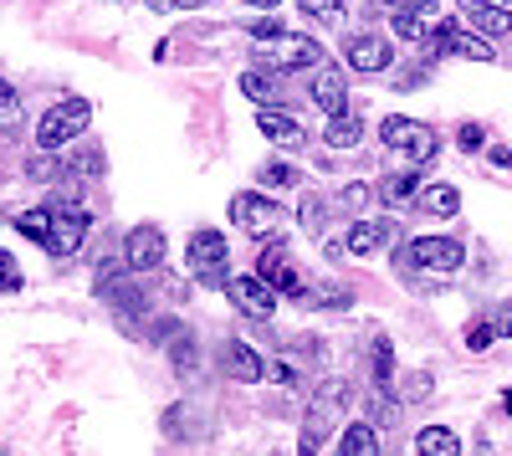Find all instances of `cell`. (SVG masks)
<instances>
[{
	"mask_svg": "<svg viewBox=\"0 0 512 456\" xmlns=\"http://www.w3.org/2000/svg\"><path fill=\"white\" fill-rule=\"evenodd\" d=\"M379 139H384L390 154L405 159V170H420V164H431L441 154V134L431 129V123H415V118H400V113L379 123Z\"/></svg>",
	"mask_w": 512,
	"mask_h": 456,
	"instance_id": "cell-1",
	"label": "cell"
},
{
	"mask_svg": "<svg viewBox=\"0 0 512 456\" xmlns=\"http://www.w3.org/2000/svg\"><path fill=\"white\" fill-rule=\"evenodd\" d=\"M466 262V246L456 236H415L410 246L395 252V267L405 272H431V277H451Z\"/></svg>",
	"mask_w": 512,
	"mask_h": 456,
	"instance_id": "cell-2",
	"label": "cell"
},
{
	"mask_svg": "<svg viewBox=\"0 0 512 456\" xmlns=\"http://www.w3.org/2000/svg\"><path fill=\"white\" fill-rule=\"evenodd\" d=\"M185 262H190V277L200 287H226V277H231V246H226L221 231L200 226L190 236V246H185Z\"/></svg>",
	"mask_w": 512,
	"mask_h": 456,
	"instance_id": "cell-3",
	"label": "cell"
},
{
	"mask_svg": "<svg viewBox=\"0 0 512 456\" xmlns=\"http://www.w3.org/2000/svg\"><path fill=\"white\" fill-rule=\"evenodd\" d=\"M88 123H93V103H88V98H67V103H57V108L41 113V123H36V149L57 154V149H67L82 129H88Z\"/></svg>",
	"mask_w": 512,
	"mask_h": 456,
	"instance_id": "cell-4",
	"label": "cell"
},
{
	"mask_svg": "<svg viewBox=\"0 0 512 456\" xmlns=\"http://www.w3.org/2000/svg\"><path fill=\"white\" fill-rule=\"evenodd\" d=\"M256 62H267V67H277V72H303V67H318V62H328V57H323V47H318L313 36L282 31V36H272V41H256Z\"/></svg>",
	"mask_w": 512,
	"mask_h": 456,
	"instance_id": "cell-5",
	"label": "cell"
},
{
	"mask_svg": "<svg viewBox=\"0 0 512 456\" xmlns=\"http://www.w3.org/2000/svg\"><path fill=\"white\" fill-rule=\"evenodd\" d=\"M425 47H431V57H466V62H492V41L477 36L472 26L461 21H436L431 31H425Z\"/></svg>",
	"mask_w": 512,
	"mask_h": 456,
	"instance_id": "cell-6",
	"label": "cell"
},
{
	"mask_svg": "<svg viewBox=\"0 0 512 456\" xmlns=\"http://www.w3.org/2000/svg\"><path fill=\"white\" fill-rule=\"evenodd\" d=\"M231 221H236V231H241V236H272V231H282L287 211H282V205H277L272 195L241 190V195H231Z\"/></svg>",
	"mask_w": 512,
	"mask_h": 456,
	"instance_id": "cell-7",
	"label": "cell"
},
{
	"mask_svg": "<svg viewBox=\"0 0 512 456\" xmlns=\"http://www.w3.org/2000/svg\"><path fill=\"white\" fill-rule=\"evenodd\" d=\"M93 231V216L82 205H52V236H47V252L52 257H72L82 252V241Z\"/></svg>",
	"mask_w": 512,
	"mask_h": 456,
	"instance_id": "cell-8",
	"label": "cell"
},
{
	"mask_svg": "<svg viewBox=\"0 0 512 456\" xmlns=\"http://www.w3.org/2000/svg\"><path fill=\"white\" fill-rule=\"evenodd\" d=\"M256 277H262L272 293H303V272H297V262H292V252H287V241H272V246H262V257H256Z\"/></svg>",
	"mask_w": 512,
	"mask_h": 456,
	"instance_id": "cell-9",
	"label": "cell"
},
{
	"mask_svg": "<svg viewBox=\"0 0 512 456\" xmlns=\"http://www.w3.org/2000/svg\"><path fill=\"white\" fill-rule=\"evenodd\" d=\"M344 62H349L354 72H384V67L395 62V41L379 36V31H354V36L344 41Z\"/></svg>",
	"mask_w": 512,
	"mask_h": 456,
	"instance_id": "cell-10",
	"label": "cell"
},
{
	"mask_svg": "<svg viewBox=\"0 0 512 456\" xmlns=\"http://www.w3.org/2000/svg\"><path fill=\"white\" fill-rule=\"evenodd\" d=\"M226 298L246 313V318H272L277 308V293L256 277V272H241V277H226Z\"/></svg>",
	"mask_w": 512,
	"mask_h": 456,
	"instance_id": "cell-11",
	"label": "cell"
},
{
	"mask_svg": "<svg viewBox=\"0 0 512 456\" xmlns=\"http://www.w3.org/2000/svg\"><path fill=\"white\" fill-rule=\"evenodd\" d=\"M461 21L472 26L477 36H487V41L512 36V11L497 6V0H461Z\"/></svg>",
	"mask_w": 512,
	"mask_h": 456,
	"instance_id": "cell-12",
	"label": "cell"
},
{
	"mask_svg": "<svg viewBox=\"0 0 512 456\" xmlns=\"http://www.w3.org/2000/svg\"><path fill=\"white\" fill-rule=\"evenodd\" d=\"M313 103H318V113H328V118L349 113V77L338 72L333 62H318V72H313Z\"/></svg>",
	"mask_w": 512,
	"mask_h": 456,
	"instance_id": "cell-13",
	"label": "cell"
},
{
	"mask_svg": "<svg viewBox=\"0 0 512 456\" xmlns=\"http://www.w3.org/2000/svg\"><path fill=\"white\" fill-rule=\"evenodd\" d=\"M164 267V231L134 226L128 231V272H159Z\"/></svg>",
	"mask_w": 512,
	"mask_h": 456,
	"instance_id": "cell-14",
	"label": "cell"
},
{
	"mask_svg": "<svg viewBox=\"0 0 512 456\" xmlns=\"http://www.w3.org/2000/svg\"><path fill=\"white\" fill-rule=\"evenodd\" d=\"M390 241H395V221H354V226H349V241H344V252L374 257V252H384Z\"/></svg>",
	"mask_w": 512,
	"mask_h": 456,
	"instance_id": "cell-15",
	"label": "cell"
},
{
	"mask_svg": "<svg viewBox=\"0 0 512 456\" xmlns=\"http://www.w3.org/2000/svg\"><path fill=\"white\" fill-rule=\"evenodd\" d=\"M221 364H226V375L241 380V385H256V380L267 375V364L256 359V349L241 344V339H226V344H221Z\"/></svg>",
	"mask_w": 512,
	"mask_h": 456,
	"instance_id": "cell-16",
	"label": "cell"
},
{
	"mask_svg": "<svg viewBox=\"0 0 512 456\" xmlns=\"http://www.w3.org/2000/svg\"><path fill=\"white\" fill-rule=\"evenodd\" d=\"M256 129H262L272 144H287V149H297V144H303L308 134H303V123H297L292 113H282L277 103L272 108H262V113H256Z\"/></svg>",
	"mask_w": 512,
	"mask_h": 456,
	"instance_id": "cell-17",
	"label": "cell"
},
{
	"mask_svg": "<svg viewBox=\"0 0 512 456\" xmlns=\"http://www.w3.org/2000/svg\"><path fill=\"white\" fill-rule=\"evenodd\" d=\"M415 211L420 216H456L461 211V190L456 185H446V180H436V185H420V195H415Z\"/></svg>",
	"mask_w": 512,
	"mask_h": 456,
	"instance_id": "cell-18",
	"label": "cell"
},
{
	"mask_svg": "<svg viewBox=\"0 0 512 456\" xmlns=\"http://www.w3.org/2000/svg\"><path fill=\"white\" fill-rule=\"evenodd\" d=\"M374 195L390 205V211H400V205H415V195H420V175H415V170H395V175H384V180L374 185Z\"/></svg>",
	"mask_w": 512,
	"mask_h": 456,
	"instance_id": "cell-19",
	"label": "cell"
},
{
	"mask_svg": "<svg viewBox=\"0 0 512 456\" xmlns=\"http://www.w3.org/2000/svg\"><path fill=\"white\" fill-rule=\"evenodd\" d=\"M241 93H246L251 103H262V108H272V103L282 98V72H272V67H256V72H241Z\"/></svg>",
	"mask_w": 512,
	"mask_h": 456,
	"instance_id": "cell-20",
	"label": "cell"
},
{
	"mask_svg": "<svg viewBox=\"0 0 512 456\" xmlns=\"http://www.w3.org/2000/svg\"><path fill=\"white\" fill-rule=\"evenodd\" d=\"M323 144H328V149H359V144H364V118H359V113H338V118H328Z\"/></svg>",
	"mask_w": 512,
	"mask_h": 456,
	"instance_id": "cell-21",
	"label": "cell"
},
{
	"mask_svg": "<svg viewBox=\"0 0 512 456\" xmlns=\"http://www.w3.org/2000/svg\"><path fill=\"white\" fill-rule=\"evenodd\" d=\"M98 175H103V149H77V154L62 159V180L72 185V195H77L82 180H98Z\"/></svg>",
	"mask_w": 512,
	"mask_h": 456,
	"instance_id": "cell-22",
	"label": "cell"
},
{
	"mask_svg": "<svg viewBox=\"0 0 512 456\" xmlns=\"http://www.w3.org/2000/svg\"><path fill=\"white\" fill-rule=\"evenodd\" d=\"M333 456H379V431H374V421H349V426H344V441H338Z\"/></svg>",
	"mask_w": 512,
	"mask_h": 456,
	"instance_id": "cell-23",
	"label": "cell"
},
{
	"mask_svg": "<svg viewBox=\"0 0 512 456\" xmlns=\"http://www.w3.org/2000/svg\"><path fill=\"white\" fill-rule=\"evenodd\" d=\"M164 344H169V364H175V375H180V380H190L195 369H200V344L185 334V328H175V334H169Z\"/></svg>",
	"mask_w": 512,
	"mask_h": 456,
	"instance_id": "cell-24",
	"label": "cell"
},
{
	"mask_svg": "<svg viewBox=\"0 0 512 456\" xmlns=\"http://www.w3.org/2000/svg\"><path fill=\"white\" fill-rule=\"evenodd\" d=\"M415 451H420V456H461V436H456L451 426H425V431L415 436Z\"/></svg>",
	"mask_w": 512,
	"mask_h": 456,
	"instance_id": "cell-25",
	"label": "cell"
},
{
	"mask_svg": "<svg viewBox=\"0 0 512 456\" xmlns=\"http://www.w3.org/2000/svg\"><path fill=\"white\" fill-rule=\"evenodd\" d=\"M390 385H395V344L384 334H374V390L390 395Z\"/></svg>",
	"mask_w": 512,
	"mask_h": 456,
	"instance_id": "cell-26",
	"label": "cell"
},
{
	"mask_svg": "<svg viewBox=\"0 0 512 456\" xmlns=\"http://www.w3.org/2000/svg\"><path fill=\"white\" fill-rule=\"evenodd\" d=\"M390 31L400 36V41H425V11L420 6H395V16H390Z\"/></svg>",
	"mask_w": 512,
	"mask_h": 456,
	"instance_id": "cell-27",
	"label": "cell"
},
{
	"mask_svg": "<svg viewBox=\"0 0 512 456\" xmlns=\"http://www.w3.org/2000/svg\"><path fill=\"white\" fill-rule=\"evenodd\" d=\"M16 231H21V236H31L36 246H47V236H52V205H36V211H21V216H16Z\"/></svg>",
	"mask_w": 512,
	"mask_h": 456,
	"instance_id": "cell-28",
	"label": "cell"
},
{
	"mask_svg": "<svg viewBox=\"0 0 512 456\" xmlns=\"http://www.w3.org/2000/svg\"><path fill=\"white\" fill-rule=\"evenodd\" d=\"M297 298H303L308 308H349V303H354V293H349V287H313V293L303 287Z\"/></svg>",
	"mask_w": 512,
	"mask_h": 456,
	"instance_id": "cell-29",
	"label": "cell"
},
{
	"mask_svg": "<svg viewBox=\"0 0 512 456\" xmlns=\"http://www.w3.org/2000/svg\"><path fill=\"white\" fill-rule=\"evenodd\" d=\"M297 221H303V231L318 241L323 231H328V200H318V195H308L303 200V211H297Z\"/></svg>",
	"mask_w": 512,
	"mask_h": 456,
	"instance_id": "cell-30",
	"label": "cell"
},
{
	"mask_svg": "<svg viewBox=\"0 0 512 456\" xmlns=\"http://www.w3.org/2000/svg\"><path fill=\"white\" fill-rule=\"evenodd\" d=\"M297 6H303V16L318 21V26H338V21H344V0H297Z\"/></svg>",
	"mask_w": 512,
	"mask_h": 456,
	"instance_id": "cell-31",
	"label": "cell"
},
{
	"mask_svg": "<svg viewBox=\"0 0 512 456\" xmlns=\"http://www.w3.org/2000/svg\"><path fill=\"white\" fill-rule=\"evenodd\" d=\"M11 129H21V98H16L11 82L0 77V134H11Z\"/></svg>",
	"mask_w": 512,
	"mask_h": 456,
	"instance_id": "cell-32",
	"label": "cell"
},
{
	"mask_svg": "<svg viewBox=\"0 0 512 456\" xmlns=\"http://www.w3.org/2000/svg\"><path fill=\"white\" fill-rule=\"evenodd\" d=\"M246 31H251V41H272V36H282L287 26H282V16H277V11H267V16H256Z\"/></svg>",
	"mask_w": 512,
	"mask_h": 456,
	"instance_id": "cell-33",
	"label": "cell"
},
{
	"mask_svg": "<svg viewBox=\"0 0 512 456\" xmlns=\"http://www.w3.org/2000/svg\"><path fill=\"white\" fill-rule=\"evenodd\" d=\"M297 180H303V175H297L292 164H277V159L262 164V185H282V190H287V185H297Z\"/></svg>",
	"mask_w": 512,
	"mask_h": 456,
	"instance_id": "cell-34",
	"label": "cell"
},
{
	"mask_svg": "<svg viewBox=\"0 0 512 456\" xmlns=\"http://www.w3.org/2000/svg\"><path fill=\"white\" fill-rule=\"evenodd\" d=\"M16 287H21V267L11 252H0V293H16Z\"/></svg>",
	"mask_w": 512,
	"mask_h": 456,
	"instance_id": "cell-35",
	"label": "cell"
},
{
	"mask_svg": "<svg viewBox=\"0 0 512 456\" xmlns=\"http://www.w3.org/2000/svg\"><path fill=\"white\" fill-rule=\"evenodd\" d=\"M456 144H461L466 154H477V149L487 144V134H482V123H461V134H456Z\"/></svg>",
	"mask_w": 512,
	"mask_h": 456,
	"instance_id": "cell-36",
	"label": "cell"
},
{
	"mask_svg": "<svg viewBox=\"0 0 512 456\" xmlns=\"http://www.w3.org/2000/svg\"><path fill=\"white\" fill-rule=\"evenodd\" d=\"M338 200H344V211H364V205L374 200V185H349Z\"/></svg>",
	"mask_w": 512,
	"mask_h": 456,
	"instance_id": "cell-37",
	"label": "cell"
},
{
	"mask_svg": "<svg viewBox=\"0 0 512 456\" xmlns=\"http://www.w3.org/2000/svg\"><path fill=\"white\" fill-rule=\"evenodd\" d=\"M492 339H497V334H492V323H472V328H466V349H477V354L492 349Z\"/></svg>",
	"mask_w": 512,
	"mask_h": 456,
	"instance_id": "cell-38",
	"label": "cell"
},
{
	"mask_svg": "<svg viewBox=\"0 0 512 456\" xmlns=\"http://www.w3.org/2000/svg\"><path fill=\"white\" fill-rule=\"evenodd\" d=\"M425 395H431V375L420 369V375H410V380H405V400H410V405H420Z\"/></svg>",
	"mask_w": 512,
	"mask_h": 456,
	"instance_id": "cell-39",
	"label": "cell"
},
{
	"mask_svg": "<svg viewBox=\"0 0 512 456\" xmlns=\"http://www.w3.org/2000/svg\"><path fill=\"white\" fill-rule=\"evenodd\" d=\"M487 323H492V334H497V339H512V303H502Z\"/></svg>",
	"mask_w": 512,
	"mask_h": 456,
	"instance_id": "cell-40",
	"label": "cell"
},
{
	"mask_svg": "<svg viewBox=\"0 0 512 456\" xmlns=\"http://www.w3.org/2000/svg\"><path fill=\"white\" fill-rule=\"evenodd\" d=\"M149 11H200L205 0H144Z\"/></svg>",
	"mask_w": 512,
	"mask_h": 456,
	"instance_id": "cell-41",
	"label": "cell"
},
{
	"mask_svg": "<svg viewBox=\"0 0 512 456\" xmlns=\"http://www.w3.org/2000/svg\"><path fill=\"white\" fill-rule=\"evenodd\" d=\"M487 159L497 164V170H507V164H512V149H502V144H492V149H487Z\"/></svg>",
	"mask_w": 512,
	"mask_h": 456,
	"instance_id": "cell-42",
	"label": "cell"
},
{
	"mask_svg": "<svg viewBox=\"0 0 512 456\" xmlns=\"http://www.w3.org/2000/svg\"><path fill=\"white\" fill-rule=\"evenodd\" d=\"M246 6H256V11H277L282 0H246Z\"/></svg>",
	"mask_w": 512,
	"mask_h": 456,
	"instance_id": "cell-43",
	"label": "cell"
},
{
	"mask_svg": "<svg viewBox=\"0 0 512 456\" xmlns=\"http://www.w3.org/2000/svg\"><path fill=\"white\" fill-rule=\"evenodd\" d=\"M384 6H390V11H395V6H410V0H384Z\"/></svg>",
	"mask_w": 512,
	"mask_h": 456,
	"instance_id": "cell-44",
	"label": "cell"
},
{
	"mask_svg": "<svg viewBox=\"0 0 512 456\" xmlns=\"http://www.w3.org/2000/svg\"><path fill=\"white\" fill-rule=\"evenodd\" d=\"M502 405H507V410H512V390H507V395H502Z\"/></svg>",
	"mask_w": 512,
	"mask_h": 456,
	"instance_id": "cell-45",
	"label": "cell"
},
{
	"mask_svg": "<svg viewBox=\"0 0 512 456\" xmlns=\"http://www.w3.org/2000/svg\"><path fill=\"white\" fill-rule=\"evenodd\" d=\"M497 6H512V0H497Z\"/></svg>",
	"mask_w": 512,
	"mask_h": 456,
	"instance_id": "cell-46",
	"label": "cell"
}]
</instances>
